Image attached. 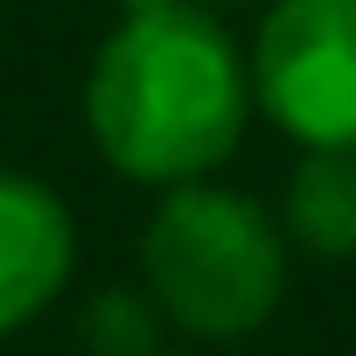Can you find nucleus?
I'll use <instances>...</instances> for the list:
<instances>
[{
	"instance_id": "8",
	"label": "nucleus",
	"mask_w": 356,
	"mask_h": 356,
	"mask_svg": "<svg viewBox=\"0 0 356 356\" xmlns=\"http://www.w3.org/2000/svg\"><path fill=\"white\" fill-rule=\"evenodd\" d=\"M203 8H245V0H203Z\"/></svg>"
},
{
	"instance_id": "4",
	"label": "nucleus",
	"mask_w": 356,
	"mask_h": 356,
	"mask_svg": "<svg viewBox=\"0 0 356 356\" xmlns=\"http://www.w3.org/2000/svg\"><path fill=\"white\" fill-rule=\"evenodd\" d=\"M77 273V217L29 168H0V335L63 300Z\"/></svg>"
},
{
	"instance_id": "5",
	"label": "nucleus",
	"mask_w": 356,
	"mask_h": 356,
	"mask_svg": "<svg viewBox=\"0 0 356 356\" xmlns=\"http://www.w3.org/2000/svg\"><path fill=\"white\" fill-rule=\"evenodd\" d=\"M273 217L307 259H356V147H300Z\"/></svg>"
},
{
	"instance_id": "2",
	"label": "nucleus",
	"mask_w": 356,
	"mask_h": 356,
	"mask_svg": "<svg viewBox=\"0 0 356 356\" xmlns=\"http://www.w3.org/2000/svg\"><path fill=\"white\" fill-rule=\"evenodd\" d=\"M293 245L280 217L224 182L161 189L140 231V286L154 321L196 342H245L286 300Z\"/></svg>"
},
{
	"instance_id": "6",
	"label": "nucleus",
	"mask_w": 356,
	"mask_h": 356,
	"mask_svg": "<svg viewBox=\"0 0 356 356\" xmlns=\"http://www.w3.org/2000/svg\"><path fill=\"white\" fill-rule=\"evenodd\" d=\"M154 8H182V0H119V15H154Z\"/></svg>"
},
{
	"instance_id": "1",
	"label": "nucleus",
	"mask_w": 356,
	"mask_h": 356,
	"mask_svg": "<svg viewBox=\"0 0 356 356\" xmlns=\"http://www.w3.org/2000/svg\"><path fill=\"white\" fill-rule=\"evenodd\" d=\"M252 77L203 0L119 15L84 70V126L112 175L147 189L210 182L245 140Z\"/></svg>"
},
{
	"instance_id": "7",
	"label": "nucleus",
	"mask_w": 356,
	"mask_h": 356,
	"mask_svg": "<svg viewBox=\"0 0 356 356\" xmlns=\"http://www.w3.org/2000/svg\"><path fill=\"white\" fill-rule=\"evenodd\" d=\"M133 356H182V349H133Z\"/></svg>"
},
{
	"instance_id": "3",
	"label": "nucleus",
	"mask_w": 356,
	"mask_h": 356,
	"mask_svg": "<svg viewBox=\"0 0 356 356\" xmlns=\"http://www.w3.org/2000/svg\"><path fill=\"white\" fill-rule=\"evenodd\" d=\"M245 77L286 140L356 147V0H266Z\"/></svg>"
}]
</instances>
